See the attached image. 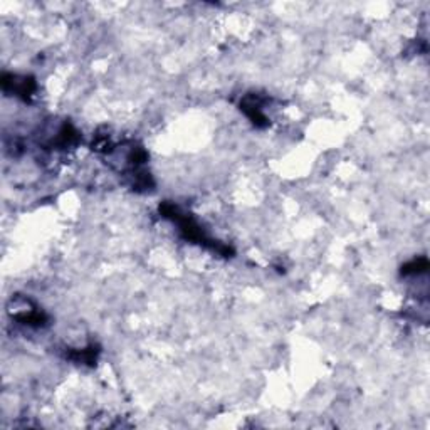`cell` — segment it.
<instances>
[{
    "mask_svg": "<svg viewBox=\"0 0 430 430\" xmlns=\"http://www.w3.org/2000/svg\"><path fill=\"white\" fill-rule=\"evenodd\" d=\"M160 214L163 215V217L175 222V224L179 225L181 236H184L187 240H190V242H197L200 244V246L207 247V249H212L214 252H217V254L225 255V257H227L229 254H232L231 247L222 246V244L215 242V240L210 239V237L202 231V227H200L197 222L190 217V215L181 214L175 205H172V203H163V205H160Z\"/></svg>",
    "mask_w": 430,
    "mask_h": 430,
    "instance_id": "1",
    "label": "cell"
},
{
    "mask_svg": "<svg viewBox=\"0 0 430 430\" xmlns=\"http://www.w3.org/2000/svg\"><path fill=\"white\" fill-rule=\"evenodd\" d=\"M2 84L3 90L5 91H12L14 94L18 96L22 99H29L32 96V92L36 91V83L32 77H18V76H5L2 77Z\"/></svg>",
    "mask_w": 430,
    "mask_h": 430,
    "instance_id": "2",
    "label": "cell"
},
{
    "mask_svg": "<svg viewBox=\"0 0 430 430\" xmlns=\"http://www.w3.org/2000/svg\"><path fill=\"white\" fill-rule=\"evenodd\" d=\"M429 268V261L425 257L420 259H414V261L407 262L405 266L402 268V274L403 276H414V274H422L425 273Z\"/></svg>",
    "mask_w": 430,
    "mask_h": 430,
    "instance_id": "3",
    "label": "cell"
}]
</instances>
